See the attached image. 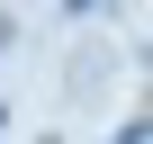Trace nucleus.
Instances as JSON below:
<instances>
[{"instance_id": "obj_1", "label": "nucleus", "mask_w": 153, "mask_h": 144, "mask_svg": "<svg viewBox=\"0 0 153 144\" xmlns=\"http://www.w3.org/2000/svg\"><path fill=\"white\" fill-rule=\"evenodd\" d=\"M72 9H99V0H72Z\"/></svg>"}]
</instances>
